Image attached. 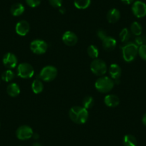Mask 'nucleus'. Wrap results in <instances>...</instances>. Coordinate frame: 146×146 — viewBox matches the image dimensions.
Segmentation results:
<instances>
[{
	"label": "nucleus",
	"mask_w": 146,
	"mask_h": 146,
	"mask_svg": "<svg viewBox=\"0 0 146 146\" xmlns=\"http://www.w3.org/2000/svg\"><path fill=\"white\" fill-rule=\"evenodd\" d=\"M69 115L72 121L77 124H84L88 119V111L83 107L74 106L70 109Z\"/></svg>",
	"instance_id": "1"
},
{
	"label": "nucleus",
	"mask_w": 146,
	"mask_h": 146,
	"mask_svg": "<svg viewBox=\"0 0 146 146\" xmlns=\"http://www.w3.org/2000/svg\"><path fill=\"white\" fill-rule=\"evenodd\" d=\"M123 57L127 62H130L135 59L138 54V46L135 43H127L123 47Z\"/></svg>",
	"instance_id": "2"
},
{
	"label": "nucleus",
	"mask_w": 146,
	"mask_h": 146,
	"mask_svg": "<svg viewBox=\"0 0 146 146\" xmlns=\"http://www.w3.org/2000/svg\"><path fill=\"white\" fill-rule=\"evenodd\" d=\"M114 82L108 77H102L97 80L95 82V88L102 93H106L110 92L114 87Z\"/></svg>",
	"instance_id": "3"
},
{
	"label": "nucleus",
	"mask_w": 146,
	"mask_h": 146,
	"mask_svg": "<svg viewBox=\"0 0 146 146\" xmlns=\"http://www.w3.org/2000/svg\"><path fill=\"white\" fill-rule=\"evenodd\" d=\"M90 69L91 71L98 76L104 75L108 70L106 63L103 60H100V59H95L91 62Z\"/></svg>",
	"instance_id": "4"
},
{
	"label": "nucleus",
	"mask_w": 146,
	"mask_h": 146,
	"mask_svg": "<svg viewBox=\"0 0 146 146\" xmlns=\"http://www.w3.org/2000/svg\"><path fill=\"white\" fill-rule=\"evenodd\" d=\"M57 70L53 66H46L40 73V78L45 82L52 81L57 77Z\"/></svg>",
	"instance_id": "5"
},
{
	"label": "nucleus",
	"mask_w": 146,
	"mask_h": 146,
	"mask_svg": "<svg viewBox=\"0 0 146 146\" xmlns=\"http://www.w3.org/2000/svg\"><path fill=\"white\" fill-rule=\"evenodd\" d=\"M35 70L30 64L28 63H22L19 64L17 67V75L21 78L27 79L31 78L34 75Z\"/></svg>",
	"instance_id": "6"
},
{
	"label": "nucleus",
	"mask_w": 146,
	"mask_h": 146,
	"mask_svg": "<svg viewBox=\"0 0 146 146\" xmlns=\"http://www.w3.org/2000/svg\"><path fill=\"white\" fill-rule=\"evenodd\" d=\"M48 46L46 42L41 40H35L30 44V49L35 54H42L47 52Z\"/></svg>",
	"instance_id": "7"
},
{
	"label": "nucleus",
	"mask_w": 146,
	"mask_h": 146,
	"mask_svg": "<svg viewBox=\"0 0 146 146\" xmlns=\"http://www.w3.org/2000/svg\"><path fill=\"white\" fill-rule=\"evenodd\" d=\"M132 11L136 17H144L146 16V4L142 1H136L132 6Z\"/></svg>",
	"instance_id": "8"
},
{
	"label": "nucleus",
	"mask_w": 146,
	"mask_h": 146,
	"mask_svg": "<svg viewBox=\"0 0 146 146\" xmlns=\"http://www.w3.org/2000/svg\"><path fill=\"white\" fill-rule=\"evenodd\" d=\"M34 133L32 129L29 126L22 125L17 130L16 135L18 139L21 140H26L31 138Z\"/></svg>",
	"instance_id": "9"
},
{
	"label": "nucleus",
	"mask_w": 146,
	"mask_h": 146,
	"mask_svg": "<svg viewBox=\"0 0 146 146\" xmlns=\"http://www.w3.org/2000/svg\"><path fill=\"white\" fill-rule=\"evenodd\" d=\"M62 41L67 46H74L78 42V36L74 32L71 31H67L64 32L62 35Z\"/></svg>",
	"instance_id": "10"
},
{
	"label": "nucleus",
	"mask_w": 146,
	"mask_h": 146,
	"mask_svg": "<svg viewBox=\"0 0 146 146\" xmlns=\"http://www.w3.org/2000/svg\"><path fill=\"white\" fill-rule=\"evenodd\" d=\"M3 64L7 68H15L17 64V58L14 54L11 52H8L4 56Z\"/></svg>",
	"instance_id": "11"
},
{
	"label": "nucleus",
	"mask_w": 146,
	"mask_h": 146,
	"mask_svg": "<svg viewBox=\"0 0 146 146\" xmlns=\"http://www.w3.org/2000/svg\"><path fill=\"white\" fill-rule=\"evenodd\" d=\"M29 29H30L29 24L25 20L19 21L16 25L15 27L16 32L20 36H25L27 35L28 32H29Z\"/></svg>",
	"instance_id": "12"
},
{
	"label": "nucleus",
	"mask_w": 146,
	"mask_h": 146,
	"mask_svg": "<svg viewBox=\"0 0 146 146\" xmlns=\"http://www.w3.org/2000/svg\"><path fill=\"white\" fill-rule=\"evenodd\" d=\"M117 44V41L115 39L111 37V36H108L102 40V47L104 50L107 51H112L114 50Z\"/></svg>",
	"instance_id": "13"
},
{
	"label": "nucleus",
	"mask_w": 146,
	"mask_h": 146,
	"mask_svg": "<svg viewBox=\"0 0 146 146\" xmlns=\"http://www.w3.org/2000/svg\"><path fill=\"white\" fill-rule=\"evenodd\" d=\"M105 105L110 108L117 107L120 103V99L117 96L115 95H108L105 97L104 99Z\"/></svg>",
	"instance_id": "14"
},
{
	"label": "nucleus",
	"mask_w": 146,
	"mask_h": 146,
	"mask_svg": "<svg viewBox=\"0 0 146 146\" xmlns=\"http://www.w3.org/2000/svg\"><path fill=\"white\" fill-rule=\"evenodd\" d=\"M122 70L120 66L117 64H112L109 67V74L112 79L117 80L121 76Z\"/></svg>",
	"instance_id": "15"
},
{
	"label": "nucleus",
	"mask_w": 146,
	"mask_h": 146,
	"mask_svg": "<svg viewBox=\"0 0 146 146\" xmlns=\"http://www.w3.org/2000/svg\"><path fill=\"white\" fill-rule=\"evenodd\" d=\"M120 13L118 9L113 8L109 10L107 15V19L110 23H115L120 19Z\"/></svg>",
	"instance_id": "16"
},
{
	"label": "nucleus",
	"mask_w": 146,
	"mask_h": 146,
	"mask_svg": "<svg viewBox=\"0 0 146 146\" xmlns=\"http://www.w3.org/2000/svg\"><path fill=\"white\" fill-rule=\"evenodd\" d=\"M7 92L11 97H17L20 93V88L17 83H12L7 88Z\"/></svg>",
	"instance_id": "17"
},
{
	"label": "nucleus",
	"mask_w": 146,
	"mask_h": 146,
	"mask_svg": "<svg viewBox=\"0 0 146 146\" xmlns=\"http://www.w3.org/2000/svg\"><path fill=\"white\" fill-rule=\"evenodd\" d=\"M25 7L23 6V5L20 3H16L12 5L10 9V12L13 16L17 17L22 15L25 12Z\"/></svg>",
	"instance_id": "18"
},
{
	"label": "nucleus",
	"mask_w": 146,
	"mask_h": 146,
	"mask_svg": "<svg viewBox=\"0 0 146 146\" xmlns=\"http://www.w3.org/2000/svg\"><path fill=\"white\" fill-rule=\"evenodd\" d=\"M123 145L124 146H137V140L132 135H126L123 137Z\"/></svg>",
	"instance_id": "19"
},
{
	"label": "nucleus",
	"mask_w": 146,
	"mask_h": 146,
	"mask_svg": "<svg viewBox=\"0 0 146 146\" xmlns=\"http://www.w3.org/2000/svg\"><path fill=\"white\" fill-rule=\"evenodd\" d=\"M130 31H131L133 35L137 36L142 35L143 28H142V26L140 23H138L137 22H134L130 25Z\"/></svg>",
	"instance_id": "20"
},
{
	"label": "nucleus",
	"mask_w": 146,
	"mask_h": 146,
	"mask_svg": "<svg viewBox=\"0 0 146 146\" xmlns=\"http://www.w3.org/2000/svg\"><path fill=\"white\" fill-rule=\"evenodd\" d=\"M32 89L35 94H39L42 92L44 86H43V84L41 82V80H34L32 84Z\"/></svg>",
	"instance_id": "21"
},
{
	"label": "nucleus",
	"mask_w": 146,
	"mask_h": 146,
	"mask_svg": "<svg viewBox=\"0 0 146 146\" xmlns=\"http://www.w3.org/2000/svg\"><path fill=\"white\" fill-rule=\"evenodd\" d=\"M91 0H75L74 5L79 9H87L90 5Z\"/></svg>",
	"instance_id": "22"
},
{
	"label": "nucleus",
	"mask_w": 146,
	"mask_h": 146,
	"mask_svg": "<svg viewBox=\"0 0 146 146\" xmlns=\"http://www.w3.org/2000/svg\"><path fill=\"white\" fill-rule=\"evenodd\" d=\"M88 54L90 56V57L95 60V59L98 58V55H99V51L95 46L90 45L88 48Z\"/></svg>",
	"instance_id": "23"
},
{
	"label": "nucleus",
	"mask_w": 146,
	"mask_h": 146,
	"mask_svg": "<svg viewBox=\"0 0 146 146\" xmlns=\"http://www.w3.org/2000/svg\"><path fill=\"white\" fill-rule=\"evenodd\" d=\"M120 38L122 42H127L129 41L130 38V33L127 28H124L122 29V31L120 33Z\"/></svg>",
	"instance_id": "24"
},
{
	"label": "nucleus",
	"mask_w": 146,
	"mask_h": 146,
	"mask_svg": "<svg viewBox=\"0 0 146 146\" xmlns=\"http://www.w3.org/2000/svg\"><path fill=\"white\" fill-rule=\"evenodd\" d=\"M15 78V73L11 70H7L4 72L2 75V79L5 82H10Z\"/></svg>",
	"instance_id": "25"
},
{
	"label": "nucleus",
	"mask_w": 146,
	"mask_h": 146,
	"mask_svg": "<svg viewBox=\"0 0 146 146\" xmlns=\"http://www.w3.org/2000/svg\"><path fill=\"white\" fill-rule=\"evenodd\" d=\"M94 105V99L90 96L85 97L83 99L82 101V105H83V108H85V109H90V108H92Z\"/></svg>",
	"instance_id": "26"
},
{
	"label": "nucleus",
	"mask_w": 146,
	"mask_h": 146,
	"mask_svg": "<svg viewBox=\"0 0 146 146\" xmlns=\"http://www.w3.org/2000/svg\"><path fill=\"white\" fill-rule=\"evenodd\" d=\"M138 54L143 60L146 61V44H143L138 47Z\"/></svg>",
	"instance_id": "27"
},
{
	"label": "nucleus",
	"mask_w": 146,
	"mask_h": 146,
	"mask_svg": "<svg viewBox=\"0 0 146 146\" xmlns=\"http://www.w3.org/2000/svg\"><path fill=\"white\" fill-rule=\"evenodd\" d=\"M135 44L137 46L146 44V35H140L135 39Z\"/></svg>",
	"instance_id": "28"
},
{
	"label": "nucleus",
	"mask_w": 146,
	"mask_h": 146,
	"mask_svg": "<svg viewBox=\"0 0 146 146\" xmlns=\"http://www.w3.org/2000/svg\"><path fill=\"white\" fill-rule=\"evenodd\" d=\"M25 1H26L28 6L32 8L38 7L40 5V3H41V0H25Z\"/></svg>",
	"instance_id": "29"
},
{
	"label": "nucleus",
	"mask_w": 146,
	"mask_h": 146,
	"mask_svg": "<svg viewBox=\"0 0 146 146\" xmlns=\"http://www.w3.org/2000/svg\"><path fill=\"white\" fill-rule=\"evenodd\" d=\"M49 2L53 7L60 8V7H62V0H49Z\"/></svg>",
	"instance_id": "30"
},
{
	"label": "nucleus",
	"mask_w": 146,
	"mask_h": 146,
	"mask_svg": "<svg viewBox=\"0 0 146 146\" xmlns=\"http://www.w3.org/2000/svg\"><path fill=\"white\" fill-rule=\"evenodd\" d=\"M98 36L101 40H103L105 37L108 36V35H107L106 32L105 30H103V29H100L98 32Z\"/></svg>",
	"instance_id": "31"
},
{
	"label": "nucleus",
	"mask_w": 146,
	"mask_h": 146,
	"mask_svg": "<svg viewBox=\"0 0 146 146\" xmlns=\"http://www.w3.org/2000/svg\"><path fill=\"white\" fill-rule=\"evenodd\" d=\"M123 3L126 4V5H130V4L133 3L134 2V0H121Z\"/></svg>",
	"instance_id": "32"
},
{
	"label": "nucleus",
	"mask_w": 146,
	"mask_h": 146,
	"mask_svg": "<svg viewBox=\"0 0 146 146\" xmlns=\"http://www.w3.org/2000/svg\"><path fill=\"white\" fill-rule=\"evenodd\" d=\"M142 122H143V125L146 126V113H145L143 116V118H142Z\"/></svg>",
	"instance_id": "33"
},
{
	"label": "nucleus",
	"mask_w": 146,
	"mask_h": 146,
	"mask_svg": "<svg viewBox=\"0 0 146 146\" xmlns=\"http://www.w3.org/2000/svg\"><path fill=\"white\" fill-rule=\"evenodd\" d=\"M59 12H60V13L61 14H64L65 13V12H66V10H65V9H64V7H60V8H59Z\"/></svg>",
	"instance_id": "34"
},
{
	"label": "nucleus",
	"mask_w": 146,
	"mask_h": 146,
	"mask_svg": "<svg viewBox=\"0 0 146 146\" xmlns=\"http://www.w3.org/2000/svg\"><path fill=\"white\" fill-rule=\"evenodd\" d=\"M32 137H34L35 139H38L39 138V135L38 134H36V133H34Z\"/></svg>",
	"instance_id": "35"
},
{
	"label": "nucleus",
	"mask_w": 146,
	"mask_h": 146,
	"mask_svg": "<svg viewBox=\"0 0 146 146\" xmlns=\"http://www.w3.org/2000/svg\"><path fill=\"white\" fill-rule=\"evenodd\" d=\"M32 146H42V145L39 143H35L32 145Z\"/></svg>",
	"instance_id": "36"
}]
</instances>
